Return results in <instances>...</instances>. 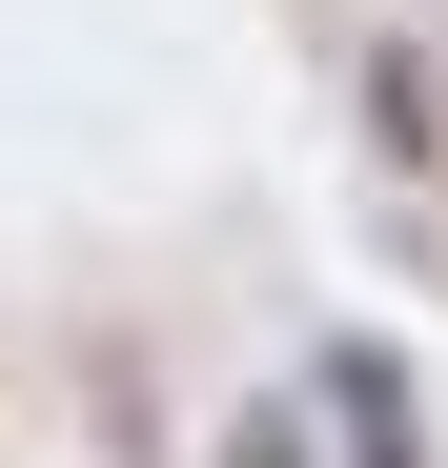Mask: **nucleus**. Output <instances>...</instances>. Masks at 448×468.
Instances as JSON below:
<instances>
[{
    "instance_id": "obj_1",
    "label": "nucleus",
    "mask_w": 448,
    "mask_h": 468,
    "mask_svg": "<svg viewBox=\"0 0 448 468\" xmlns=\"http://www.w3.org/2000/svg\"><path fill=\"white\" fill-rule=\"evenodd\" d=\"M326 387H347V428H367V448H347V468H428V448H408V367H388V346H347V367H326Z\"/></svg>"
}]
</instances>
